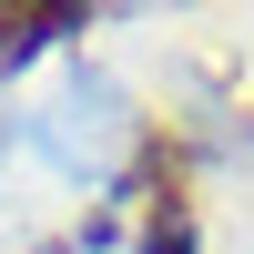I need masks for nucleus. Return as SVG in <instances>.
Segmentation results:
<instances>
[{"label": "nucleus", "instance_id": "1", "mask_svg": "<svg viewBox=\"0 0 254 254\" xmlns=\"http://www.w3.org/2000/svg\"><path fill=\"white\" fill-rule=\"evenodd\" d=\"M61 31H81V10H0V61L41 51V41H61Z\"/></svg>", "mask_w": 254, "mask_h": 254}, {"label": "nucleus", "instance_id": "2", "mask_svg": "<svg viewBox=\"0 0 254 254\" xmlns=\"http://www.w3.org/2000/svg\"><path fill=\"white\" fill-rule=\"evenodd\" d=\"M142 254H193V214H183V193H153V224H142Z\"/></svg>", "mask_w": 254, "mask_h": 254}]
</instances>
